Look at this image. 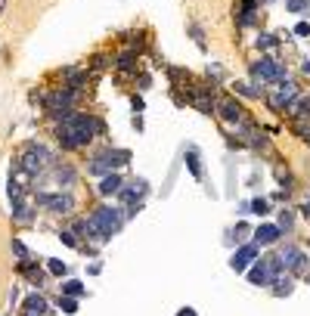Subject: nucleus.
<instances>
[{"mask_svg":"<svg viewBox=\"0 0 310 316\" xmlns=\"http://www.w3.org/2000/svg\"><path fill=\"white\" fill-rule=\"evenodd\" d=\"M72 105H75V90H59V93H50L47 96V109L56 115V118H68L72 115Z\"/></svg>","mask_w":310,"mask_h":316,"instance_id":"obj_3","label":"nucleus"},{"mask_svg":"<svg viewBox=\"0 0 310 316\" xmlns=\"http://www.w3.org/2000/svg\"><path fill=\"white\" fill-rule=\"evenodd\" d=\"M248 211H255V214H267V211H270V205H267V198H255Z\"/></svg>","mask_w":310,"mask_h":316,"instance_id":"obj_23","label":"nucleus"},{"mask_svg":"<svg viewBox=\"0 0 310 316\" xmlns=\"http://www.w3.org/2000/svg\"><path fill=\"white\" fill-rule=\"evenodd\" d=\"M270 105H273V109H276V112H282L285 105H289V99H285L282 93H276V96H270Z\"/></svg>","mask_w":310,"mask_h":316,"instance_id":"obj_24","label":"nucleus"},{"mask_svg":"<svg viewBox=\"0 0 310 316\" xmlns=\"http://www.w3.org/2000/svg\"><path fill=\"white\" fill-rule=\"evenodd\" d=\"M128 161H131V152H124V149L102 152V155H96L93 161H90V174H112L115 168L128 165Z\"/></svg>","mask_w":310,"mask_h":316,"instance_id":"obj_2","label":"nucleus"},{"mask_svg":"<svg viewBox=\"0 0 310 316\" xmlns=\"http://www.w3.org/2000/svg\"><path fill=\"white\" fill-rule=\"evenodd\" d=\"M285 6H289L292 13H307V9H310V0H285Z\"/></svg>","mask_w":310,"mask_h":316,"instance_id":"obj_21","label":"nucleus"},{"mask_svg":"<svg viewBox=\"0 0 310 316\" xmlns=\"http://www.w3.org/2000/svg\"><path fill=\"white\" fill-rule=\"evenodd\" d=\"M124 189V180L118 177V174H106V177L99 180V192L102 195H115V192H121Z\"/></svg>","mask_w":310,"mask_h":316,"instance_id":"obj_8","label":"nucleus"},{"mask_svg":"<svg viewBox=\"0 0 310 316\" xmlns=\"http://www.w3.org/2000/svg\"><path fill=\"white\" fill-rule=\"evenodd\" d=\"M149 192V186H146V180H136L133 186H128V189H121V198L124 202H140V198Z\"/></svg>","mask_w":310,"mask_h":316,"instance_id":"obj_11","label":"nucleus"},{"mask_svg":"<svg viewBox=\"0 0 310 316\" xmlns=\"http://www.w3.org/2000/svg\"><path fill=\"white\" fill-rule=\"evenodd\" d=\"M279 226H282V229H289V226H292V217H289V214H282V217H279Z\"/></svg>","mask_w":310,"mask_h":316,"instance_id":"obj_33","label":"nucleus"},{"mask_svg":"<svg viewBox=\"0 0 310 316\" xmlns=\"http://www.w3.org/2000/svg\"><path fill=\"white\" fill-rule=\"evenodd\" d=\"M236 90L242 93V96H258V90L255 87H245V84H236Z\"/></svg>","mask_w":310,"mask_h":316,"instance_id":"obj_29","label":"nucleus"},{"mask_svg":"<svg viewBox=\"0 0 310 316\" xmlns=\"http://www.w3.org/2000/svg\"><path fill=\"white\" fill-rule=\"evenodd\" d=\"M59 307H62V313H65V316H75V313H78V301L65 295V298H59Z\"/></svg>","mask_w":310,"mask_h":316,"instance_id":"obj_18","label":"nucleus"},{"mask_svg":"<svg viewBox=\"0 0 310 316\" xmlns=\"http://www.w3.org/2000/svg\"><path fill=\"white\" fill-rule=\"evenodd\" d=\"M295 112L298 115H310V99H298L295 102Z\"/></svg>","mask_w":310,"mask_h":316,"instance_id":"obj_25","label":"nucleus"},{"mask_svg":"<svg viewBox=\"0 0 310 316\" xmlns=\"http://www.w3.org/2000/svg\"><path fill=\"white\" fill-rule=\"evenodd\" d=\"M192 105H196L199 112H214V102L208 96H192Z\"/></svg>","mask_w":310,"mask_h":316,"instance_id":"obj_20","label":"nucleus"},{"mask_svg":"<svg viewBox=\"0 0 310 316\" xmlns=\"http://www.w3.org/2000/svg\"><path fill=\"white\" fill-rule=\"evenodd\" d=\"M13 217H16V220H22V224H28V220H31V211H28V205H22L19 198H16V205H13Z\"/></svg>","mask_w":310,"mask_h":316,"instance_id":"obj_17","label":"nucleus"},{"mask_svg":"<svg viewBox=\"0 0 310 316\" xmlns=\"http://www.w3.org/2000/svg\"><path fill=\"white\" fill-rule=\"evenodd\" d=\"M44 313H47V301L41 295H31L25 301V316H44Z\"/></svg>","mask_w":310,"mask_h":316,"instance_id":"obj_13","label":"nucleus"},{"mask_svg":"<svg viewBox=\"0 0 310 316\" xmlns=\"http://www.w3.org/2000/svg\"><path fill=\"white\" fill-rule=\"evenodd\" d=\"M279 93L292 102V99H295V84H292V81H279Z\"/></svg>","mask_w":310,"mask_h":316,"instance_id":"obj_22","label":"nucleus"},{"mask_svg":"<svg viewBox=\"0 0 310 316\" xmlns=\"http://www.w3.org/2000/svg\"><path fill=\"white\" fill-rule=\"evenodd\" d=\"M295 34H298V38H307V34H310V25H307V22H301V25L295 28Z\"/></svg>","mask_w":310,"mask_h":316,"instance_id":"obj_30","label":"nucleus"},{"mask_svg":"<svg viewBox=\"0 0 310 316\" xmlns=\"http://www.w3.org/2000/svg\"><path fill=\"white\" fill-rule=\"evenodd\" d=\"M251 72H255L261 81H276V84H279V81H285V72H282V68L273 62V59H261V62H255V65H251Z\"/></svg>","mask_w":310,"mask_h":316,"instance_id":"obj_5","label":"nucleus"},{"mask_svg":"<svg viewBox=\"0 0 310 316\" xmlns=\"http://www.w3.org/2000/svg\"><path fill=\"white\" fill-rule=\"evenodd\" d=\"M50 273H56V276H65V264H62V261H50Z\"/></svg>","mask_w":310,"mask_h":316,"instance_id":"obj_27","label":"nucleus"},{"mask_svg":"<svg viewBox=\"0 0 310 316\" xmlns=\"http://www.w3.org/2000/svg\"><path fill=\"white\" fill-rule=\"evenodd\" d=\"M13 251L19 254V261H22V264L28 261V251H25V245H22V242H13Z\"/></svg>","mask_w":310,"mask_h":316,"instance_id":"obj_26","label":"nucleus"},{"mask_svg":"<svg viewBox=\"0 0 310 316\" xmlns=\"http://www.w3.org/2000/svg\"><path fill=\"white\" fill-rule=\"evenodd\" d=\"M177 316H196V310H189V307H186V310H180Z\"/></svg>","mask_w":310,"mask_h":316,"instance_id":"obj_34","label":"nucleus"},{"mask_svg":"<svg viewBox=\"0 0 310 316\" xmlns=\"http://www.w3.org/2000/svg\"><path fill=\"white\" fill-rule=\"evenodd\" d=\"M255 257H258V245H242V248L229 257V267L239 273V270H245L248 264H255Z\"/></svg>","mask_w":310,"mask_h":316,"instance_id":"obj_7","label":"nucleus"},{"mask_svg":"<svg viewBox=\"0 0 310 316\" xmlns=\"http://www.w3.org/2000/svg\"><path fill=\"white\" fill-rule=\"evenodd\" d=\"M186 168H189V174H192V177H202V165H199V155H196V149H189L186 152Z\"/></svg>","mask_w":310,"mask_h":316,"instance_id":"obj_15","label":"nucleus"},{"mask_svg":"<svg viewBox=\"0 0 310 316\" xmlns=\"http://www.w3.org/2000/svg\"><path fill=\"white\" fill-rule=\"evenodd\" d=\"M93 134H102V121L99 118H90V115H68L62 118V127H59V143L68 146V149H78V146H87Z\"/></svg>","mask_w":310,"mask_h":316,"instance_id":"obj_1","label":"nucleus"},{"mask_svg":"<svg viewBox=\"0 0 310 316\" xmlns=\"http://www.w3.org/2000/svg\"><path fill=\"white\" fill-rule=\"evenodd\" d=\"M65 78H68V90L84 87V81H87V75H84V72H75V68H68V72H65Z\"/></svg>","mask_w":310,"mask_h":316,"instance_id":"obj_14","label":"nucleus"},{"mask_svg":"<svg viewBox=\"0 0 310 316\" xmlns=\"http://www.w3.org/2000/svg\"><path fill=\"white\" fill-rule=\"evenodd\" d=\"M276 239H279V226H273V224H264L255 232V245H270V242H276Z\"/></svg>","mask_w":310,"mask_h":316,"instance_id":"obj_10","label":"nucleus"},{"mask_svg":"<svg viewBox=\"0 0 310 316\" xmlns=\"http://www.w3.org/2000/svg\"><path fill=\"white\" fill-rule=\"evenodd\" d=\"M273 44H276V38H270V34H264V38H258V46H264V50H270Z\"/></svg>","mask_w":310,"mask_h":316,"instance_id":"obj_28","label":"nucleus"},{"mask_svg":"<svg viewBox=\"0 0 310 316\" xmlns=\"http://www.w3.org/2000/svg\"><path fill=\"white\" fill-rule=\"evenodd\" d=\"M221 115L229 124H239V121H242V105L233 102V99H226V102H221Z\"/></svg>","mask_w":310,"mask_h":316,"instance_id":"obj_9","label":"nucleus"},{"mask_svg":"<svg viewBox=\"0 0 310 316\" xmlns=\"http://www.w3.org/2000/svg\"><path fill=\"white\" fill-rule=\"evenodd\" d=\"M47 165H50V152L44 149V146H28V152L22 155V168L31 171V174L34 171H44Z\"/></svg>","mask_w":310,"mask_h":316,"instance_id":"obj_4","label":"nucleus"},{"mask_svg":"<svg viewBox=\"0 0 310 316\" xmlns=\"http://www.w3.org/2000/svg\"><path fill=\"white\" fill-rule=\"evenodd\" d=\"M118 65H121V68H131V65H133V56H131V53H124L121 59H118Z\"/></svg>","mask_w":310,"mask_h":316,"instance_id":"obj_31","label":"nucleus"},{"mask_svg":"<svg viewBox=\"0 0 310 316\" xmlns=\"http://www.w3.org/2000/svg\"><path fill=\"white\" fill-rule=\"evenodd\" d=\"M38 205L56 211V214H68V211L75 208V202H72L68 195H47V192H41V195H38Z\"/></svg>","mask_w":310,"mask_h":316,"instance_id":"obj_6","label":"nucleus"},{"mask_svg":"<svg viewBox=\"0 0 310 316\" xmlns=\"http://www.w3.org/2000/svg\"><path fill=\"white\" fill-rule=\"evenodd\" d=\"M59 239H62L65 245H72V248H75V245H78V242H75V236H72V232H59Z\"/></svg>","mask_w":310,"mask_h":316,"instance_id":"obj_32","label":"nucleus"},{"mask_svg":"<svg viewBox=\"0 0 310 316\" xmlns=\"http://www.w3.org/2000/svg\"><path fill=\"white\" fill-rule=\"evenodd\" d=\"M273 282H276V285H273V295H279V298H282V295H289V291H292V279H289V276H285V279L276 276Z\"/></svg>","mask_w":310,"mask_h":316,"instance_id":"obj_16","label":"nucleus"},{"mask_svg":"<svg viewBox=\"0 0 310 316\" xmlns=\"http://www.w3.org/2000/svg\"><path fill=\"white\" fill-rule=\"evenodd\" d=\"M62 291H65L68 298H81V295H84V285H81V282H75V279H72V282H65V285H62Z\"/></svg>","mask_w":310,"mask_h":316,"instance_id":"obj_19","label":"nucleus"},{"mask_svg":"<svg viewBox=\"0 0 310 316\" xmlns=\"http://www.w3.org/2000/svg\"><path fill=\"white\" fill-rule=\"evenodd\" d=\"M279 261H282V267H289V270H298V267H304V254L298 248H285L279 254Z\"/></svg>","mask_w":310,"mask_h":316,"instance_id":"obj_12","label":"nucleus"}]
</instances>
